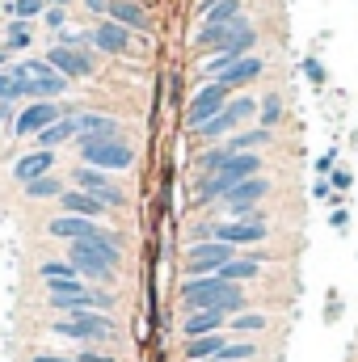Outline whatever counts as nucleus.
<instances>
[{
    "mask_svg": "<svg viewBox=\"0 0 358 362\" xmlns=\"http://www.w3.org/2000/svg\"><path fill=\"white\" fill-rule=\"evenodd\" d=\"M181 303H185V312L219 308V312H228V320L241 316V312H249V295H245L236 282H224V278H215V274H207V278H185V282H181Z\"/></svg>",
    "mask_w": 358,
    "mask_h": 362,
    "instance_id": "nucleus-1",
    "label": "nucleus"
},
{
    "mask_svg": "<svg viewBox=\"0 0 358 362\" xmlns=\"http://www.w3.org/2000/svg\"><path fill=\"white\" fill-rule=\"evenodd\" d=\"M262 173V160H258V152H241V156H228L215 173H207L202 185H198V202H211V198H224L232 185H241V181L258 177Z\"/></svg>",
    "mask_w": 358,
    "mask_h": 362,
    "instance_id": "nucleus-2",
    "label": "nucleus"
},
{
    "mask_svg": "<svg viewBox=\"0 0 358 362\" xmlns=\"http://www.w3.org/2000/svg\"><path fill=\"white\" fill-rule=\"evenodd\" d=\"M253 25L241 17V21H228V25H202L198 34H194V47L198 51H232V55H245L249 47H253Z\"/></svg>",
    "mask_w": 358,
    "mask_h": 362,
    "instance_id": "nucleus-3",
    "label": "nucleus"
},
{
    "mask_svg": "<svg viewBox=\"0 0 358 362\" xmlns=\"http://www.w3.org/2000/svg\"><path fill=\"white\" fill-rule=\"evenodd\" d=\"M76 152H81V160L89 169H101V173L135 165V152H131V144L122 135H114V139H76Z\"/></svg>",
    "mask_w": 358,
    "mask_h": 362,
    "instance_id": "nucleus-4",
    "label": "nucleus"
},
{
    "mask_svg": "<svg viewBox=\"0 0 358 362\" xmlns=\"http://www.w3.org/2000/svg\"><path fill=\"white\" fill-rule=\"evenodd\" d=\"M55 337H68V341H110L114 337V320L101 316V312H76V316H59L51 325Z\"/></svg>",
    "mask_w": 358,
    "mask_h": 362,
    "instance_id": "nucleus-5",
    "label": "nucleus"
},
{
    "mask_svg": "<svg viewBox=\"0 0 358 362\" xmlns=\"http://www.w3.org/2000/svg\"><path fill=\"white\" fill-rule=\"evenodd\" d=\"M8 72L30 81V97H34V101H51V97H59V93L68 89V81H64L47 59H21V64L8 68Z\"/></svg>",
    "mask_w": 358,
    "mask_h": 362,
    "instance_id": "nucleus-6",
    "label": "nucleus"
},
{
    "mask_svg": "<svg viewBox=\"0 0 358 362\" xmlns=\"http://www.w3.org/2000/svg\"><path fill=\"white\" fill-rule=\"evenodd\" d=\"M236 257L232 245L224 240H202V245H190L185 249V278H207V274H219L228 262Z\"/></svg>",
    "mask_w": 358,
    "mask_h": 362,
    "instance_id": "nucleus-7",
    "label": "nucleus"
},
{
    "mask_svg": "<svg viewBox=\"0 0 358 362\" xmlns=\"http://www.w3.org/2000/svg\"><path fill=\"white\" fill-rule=\"evenodd\" d=\"M253 114H258V101H253V97H232V101H228L211 122H202L194 135H198V139H219V135H228L232 127H241V122L253 118Z\"/></svg>",
    "mask_w": 358,
    "mask_h": 362,
    "instance_id": "nucleus-8",
    "label": "nucleus"
},
{
    "mask_svg": "<svg viewBox=\"0 0 358 362\" xmlns=\"http://www.w3.org/2000/svg\"><path fill=\"white\" fill-rule=\"evenodd\" d=\"M228 93H232V89H228V85H219V81H211V85H202V89L194 93V97H190V110H185L190 131H198L202 122H211V118H215V114L232 101Z\"/></svg>",
    "mask_w": 358,
    "mask_h": 362,
    "instance_id": "nucleus-9",
    "label": "nucleus"
},
{
    "mask_svg": "<svg viewBox=\"0 0 358 362\" xmlns=\"http://www.w3.org/2000/svg\"><path fill=\"white\" fill-rule=\"evenodd\" d=\"M266 219L262 215H249V219H224V223H215L211 228V240H224V245H258V240H266Z\"/></svg>",
    "mask_w": 358,
    "mask_h": 362,
    "instance_id": "nucleus-10",
    "label": "nucleus"
},
{
    "mask_svg": "<svg viewBox=\"0 0 358 362\" xmlns=\"http://www.w3.org/2000/svg\"><path fill=\"white\" fill-rule=\"evenodd\" d=\"M270 194V181L258 173V177H249V181H241V185H232L228 194H224V206L232 211V219H249V215H258L253 206L262 202Z\"/></svg>",
    "mask_w": 358,
    "mask_h": 362,
    "instance_id": "nucleus-11",
    "label": "nucleus"
},
{
    "mask_svg": "<svg viewBox=\"0 0 358 362\" xmlns=\"http://www.w3.org/2000/svg\"><path fill=\"white\" fill-rule=\"evenodd\" d=\"M64 114H72V110H64V105H55V101H30L21 114H17V135H42L51 122H59Z\"/></svg>",
    "mask_w": 358,
    "mask_h": 362,
    "instance_id": "nucleus-12",
    "label": "nucleus"
},
{
    "mask_svg": "<svg viewBox=\"0 0 358 362\" xmlns=\"http://www.w3.org/2000/svg\"><path fill=\"white\" fill-rule=\"evenodd\" d=\"M68 262H72V270L81 274V278H89V282H110L114 278V266L93 249L89 240H76L72 253H68Z\"/></svg>",
    "mask_w": 358,
    "mask_h": 362,
    "instance_id": "nucleus-13",
    "label": "nucleus"
},
{
    "mask_svg": "<svg viewBox=\"0 0 358 362\" xmlns=\"http://www.w3.org/2000/svg\"><path fill=\"white\" fill-rule=\"evenodd\" d=\"M47 64L64 76V81H85V76H93V59L85 55V51H76V47H51L47 51Z\"/></svg>",
    "mask_w": 358,
    "mask_h": 362,
    "instance_id": "nucleus-14",
    "label": "nucleus"
},
{
    "mask_svg": "<svg viewBox=\"0 0 358 362\" xmlns=\"http://www.w3.org/2000/svg\"><path fill=\"white\" fill-rule=\"evenodd\" d=\"M72 181H76V189L93 194L101 206H122V189H114L110 177H105L101 169H89V165H85V169H76V173H72Z\"/></svg>",
    "mask_w": 358,
    "mask_h": 362,
    "instance_id": "nucleus-15",
    "label": "nucleus"
},
{
    "mask_svg": "<svg viewBox=\"0 0 358 362\" xmlns=\"http://www.w3.org/2000/svg\"><path fill=\"white\" fill-rule=\"evenodd\" d=\"M224 325H228V312H219V308H202V312H185V320H181V337L190 341V337H207V333H224Z\"/></svg>",
    "mask_w": 358,
    "mask_h": 362,
    "instance_id": "nucleus-16",
    "label": "nucleus"
},
{
    "mask_svg": "<svg viewBox=\"0 0 358 362\" xmlns=\"http://www.w3.org/2000/svg\"><path fill=\"white\" fill-rule=\"evenodd\" d=\"M93 47H97V51H105V55H122V51L131 47V30L105 17V21H97V25H93Z\"/></svg>",
    "mask_w": 358,
    "mask_h": 362,
    "instance_id": "nucleus-17",
    "label": "nucleus"
},
{
    "mask_svg": "<svg viewBox=\"0 0 358 362\" xmlns=\"http://www.w3.org/2000/svg\"><path fill=\"white\" fill-rule=\"evenodd\" d=\"M47 232H51V236H59V240H72V245H76V240L97 236L101 228H97L93 219H81V215H59V219H51V223H47Z\"/></svg>",
    "mask_w": 358,
    "mask_h": 362,
    "instance_id": "nucleus-18",
    "label": "nucleus"
},
{
    "mask_svg": "<svg viewBox=\"0 0 358 362\" xmlns=\"http://www.w3.org/2000/svg\"><path fill=\"white\" fill-rule=\"evenodd\" d=\"M55 169V152H47V148H38V152H30V156H21L17 165H13V177L21 181V185H30V181L47 177Z\"/></svg>",
    "mask_w": 358,
    "mask_h": 362,
    "instance_id": "nucleus-19",
    "label": "nucleus"
},
{
    "mask_svg": "<svg viewBox=\"0 0 358 362\" xmlns=\"http://www.w3.org/2000/svg\"><path fill=\"white\" fill-rule=\"evenodd\" d=\"M262 68H266V64H262L258 55H241V59H236L232 68H224L215 81H219V85H228V89H241V85L258 81V76H262Z\"/></svg>",
    "mask_w": 358,
    "mask_h": 362,
    "instance_id": "nucleus-20",
    "label": "nucleus"
},
{
    "mask_svg": "<svg viewBox=\"0 0 358 362\" xmlns=\"http://www.w3.org/2000/svg\"><path fill=\"white\" fill-rule=\"evenodd\" d=\"M105 17L118 21V25H127V30H135V34H148V30H152L148 13H144L135 0H110V13H105Z\"/></svg>",
    "mask_w": 358,
    "mask_h": 362,
    "instance_id": "nucleus-21",
    "label": "nucleus"
},
{
    "mask_svg": "<svg viewBox=\"0 0 358 362\" xmlns=\"http://www.w3.org/2000/svg\"><path fill=\"white\" fill-rule=\"evenodd\" d=\"M59 206H64V215H81V219H93V223L105 215V206L93 194H85V189H64L59 194Z\"/></svg>",
    "mask_w": 358,
    "mask_h": 362,
    "instance_id": "nucleus-22",
    "label": "nucleus"
},
{
    "mask_svg": "<svg viewBox=\"0 0 358 362\" xmlns=\"http://www.w3.org/2000/svg\"><path fill=\"white\" fill-rule=\"evenodd\" d=\"M76 135H81V127H76V110H72V114H64L59 122H51V127H47L42 135H34V139H38V148L55 152L59 144H68V139H76Z\"/></svg>",
    "mask_w": 358,
    "mask_h": 362,
    "instance_id": "nucleus-23",
    "label": "nucleus"
},
{
    "mask_svg": "<svg viewBox=\"0 0 358 362\" xmlns=\"http://www.w3.org/2000/svg\"><path fill=\"white\" fill-rule=\"evenodd\" d=\"M224 346H228V337L224 333H207V337H190L185 341V362H219L224 354Z\"/></svg>",
    "mask_w": 358,
    "mask_h": 362,
    "instance_id": "nucleus-24",
    "label": "nucleus"
},
{
    "mask_svg": "<svg viewBox=\"0 0 358 362\" xmlns=\"http://www.w3.org/2000/svg\"><path fill=\"white\" fill-rule=\"evenodd\" d=\"M76 127H81L76 139H114L118 135V122L105 114H76Z\"/></svg>",
    "mask_w": 358,
    "mask_h": 362,
    "instance_id": "nucleus-25",
    "label": "nucleus"
},
{
    "mask_svg": "<svg viewBox=\"0 0 358 362\" xmlns=\"http://www.w3.org/2000/svg\"><path fill=\"white\" fill-rule=\"evenodd\" d=\"M258 274H262V262H258V257H232V262L215 274V278H224V282H236V286H241V282H249V278H258Z\"/></svg>",
    "mask_w": 358,
    "mask_h": 362,
    "instance_id": "nucleus-26",
    "label": "nucleus"
},
{
    "mask_svg": "<svg viewBox=\"0 0 358 362\" xmlns=\"http://www.w3.org/2000/svg\"><path fill=\"white\" fill-rule=\"evenodd\" d=\"M270 144V131L266 127H258V131H245V135H232V139H224V148L232 152V156H241V152H258V148H266Z\"/></svg>",
    "mask_w": 358,
    "mask_h": 362,
    "instance_id": "nucleus-27",
    "label": "nucleus"
},
{
    "mask_svg": "<svg viewBox=\"0 0 358 362\" xmlns=\"http://www.w3.org/2000/svg\"><path fill=\"white\" fill-rule=\"evenodd\" d=\"M228 21H241V0H215L202 13V25H228Z\"/></svg>",
    "mask_w": 358,
    "mask_h": 362,
    "instance_id": "nucleus-28",
    "label": "nucleus"
},
{
    "mask_svg": "<svg viewBox=\"0 0 358 362\" xmlns=\"http://www.w3.org/2000/svg\"><path fill=\"white\" fill-rule=\"evenodd\" d=\"M25 194H30V198H59V194H64V181L55 177V173H47V177L30 181V185H25Z\"/></svg>",
    "mask_w": 358,
    "mask_h": 362,
    "instance_id": "nucleus-29",
    "label": "nucleus"
},
{
    "mask_svg": "<svg viewBox=\"0 0 358 362\" xmlns=\"http://www.w3.org/2000/svg\"><path fill=\"white\" fill-rule=\"evenodd\" d=\"M38 278L42 282H68V278H81V274L72 270V262H42L38 266Z\"/></svg>",
    "mask_w": 358,
    "mask_h": 362,
    "instance_id": "nucleus-30",
    "label": "nucleus"
},
{
    "mask_svg": "<svg viewBox=\"0 0 358 362\" xmlns=\"http://www.w3.org/2000/svg\"><path fill=\"white\" fill-rule=\"evenodd\" d=\"M232 333H266V316L262 312H241V316H232Z\"/></svg>",
    "mask_w": 358,
    "mask_h": 362,
    "instance_id": "nucleus-31",
    "label": "nucleus"
},
{
    "mask_svg": "<svg viewBox=\"0 0 358 362\" xmlns=\"http://www.w3.org/2000/svg\"><path fill=\"white\" fill-rule=\"evenodd\" d=\"M258 354V346L253 341H228L224 346V354H219V362H249Z\"/></svg>",
    "mask_w": 358,
    "mask_h": 362,
    "instance_id": "nucleus-32",
    "label": "nucleus"
},
{
    "mask_svg": "<svg viewBox=\"0 0 358 362\" xmlns=\"http://www.w3.org/2000/svg\"><path fill=\"white\" fill-rule=\"evenodd\" d=\"M30 38H34L30 25H25V21H13L8 34H4V47H8V51H21V47H30Z\"/></svg>",
    "mask_w": 358,
    "mask_h": 362,
    "instance_id": "nucleus-33",
    "label": "nucleus"
},
{
    "mask_svg": "<svg viewBox=\"0 0 358 362\" xmlns=\"http://www.w3.org/2000/svg\"><path fill=\"white\" fill-rule=\"evenodd\" d=\"M42 8H47V0H13V4H8L13 21H30V17H38Z\"/></svg>",
    "mask_w": 358,
    "mask_h": 362,
    "instance_id": "nucleus-34",
    "label": "nucleus"
},
{
    "mask_svg": "<svg viewBox=\"0 0 358 362\" xmlns=\"http://www.w3.org/2000/svg\"><path fill=\"white\" fill-rule=\"evenodd\" d=\"M278 118H282V97H278V93H270V97H262V127L270 131Z\"/></svg>",
    "mask_w": 358,
    "mask_h": 362,
    "instance_id": "nucleus-35",
    "label": "nucleus"
},
{
    "mask_svg": "<svg viewBox=\"0 0 358 362\" xmlns=\"http://www.w3.org/2000/svg\"><path fill=\"white\" fill-rule=\"evenodd\" d=\"M42 17H47V25H51V30H59V25L68 21V13H64V8H47Z\"/></svg>",
    "mask_w": 358,
    "mask_h": 362,
    "instance_id": "nucleus-36",
    "label": "nucleus"
},
{
    "mask_svg": "<svg viewBox=\"0 0 358 362\" xmlns=\"http://www.w3.org/2000/svg\"><path fill=\"white\" fill-rule=\"evenodd\" d=\"M333 160H337V152H325L321 160H316V173L325 177V173H333Z\"/></svg>",
    "mask_w": 358,
    "mask_h": 362,
    "instance_id": "nucleus-37",
    "label": "nucleus"
},
{
    "mask_svg": "<svg viewBox=\"0 0 358 362\" xmlns=\"http://www.w3.org/2000/svg\"><path fill=\"white\" fill-rule=\"evenodd\" d=\"M76 362H114V358H110V354H97V350H81Z\"/></svg>",
    "mask_w": 358,
    "mask_h": 362,
    "instance_id": "nucleus-38",
    "label": "nucleus"
},
{
    "mask_svg": "<svg viewBox=\"0 0 358 362\" xmlns=\"http://www.w3.org/2000/svg\"><path fill=\"white\" fill-rule=\"evenodd\" d=\"M304 72H308V76H312V81H316V85H321V81H325V68H321V64H316V59H308V64H304Z\"/></svg>",
    "mask_w": 358,
    "mask_h": 362,
    "instance_id": "nucleus-39",
    "label": "nucleus"
},
{
    "mask_svg": "<svg viewBox=\"0 0 358 362\" xmlns=\"http://www.w3.org/2000/svg\"><path fill=\"white\" fill-rule=\"evenodd\" d=\"M85 8L97 13V17H105V13H110V0H85Z\"/></svg>",
    "mask_w": 358,
    "mask_h": 362,
    "instance_id": "nucleus-40",
    "label": "nucleus"
},
{
    "mask_svg": "<svg viewBox=\"0 0 358 362\" xmlns=\"http://www.w3.org/2000/svg\"><path fill=\"white\" fill-rule=\"evenodd\" d=\"M312 194H316V198H333V189H329V181H316V185H312ZM333 202H337V198H333Z\"/></svg>",
    "mask_w": 358,
    "mask_h": 362,
    "instance_id": "nucleus-41",
    "label": "nucleus"
},
{
    "mask_svg": "<svg viewBox=\"0 0 358 362\" xmlns=\"http://www.w3.org/2000/svg\"><path fill=\"white\" fill-rule=\"evenodd\" d=\"M333 185H337V189H350V173H346V169H337V173H333Z\"/></svg>",
    "mask_w": 358,
    "mask_h": 362,
    "instance_id": "nucleus-42",
    "label": "nucleus"
},
{
    "mask_svg": "<svg viewBox=\"0 0 358 362\" xmlns=\"http://www.w3.org/2000/svg\"><path fill=\"white\" fill-rule=\"evenodd\" d=\"M34 362H76V358H55V354H34Z\"/></svg>",
    "mask_w": 358,
    "mask_h": 362,
    "instance_id": "nucleus-43",
    "label": "nucleus"
},
{
    "mask_svg": "<svg viewBox=\"0 0 358 362\" xmlns=\"http://www.w3.org/2000/svg\"><path fill=\"white\" fill-rule=\"evenodd\" d=\"M64 4H68V0H47V8H64Z\"/></svg>",
    "mask_w": 358,
    "mask_h": 362,
    "instance_id": "nucleus-44",
    "label": "nucleus"
},
{
    "mask_svg": "<svg viewBox=\"0 0 358 362\" xmlns=\"http://www.w3.org/2000/svg\"><path fill=\"white\" fill-rule=\"evenodd\" d=\"M211 362H215V358H211Z\"/></svg>",
    "mask_w": 358,
    "mask_h": 362,
    "instance_id": "nucleus-45",
    "label": "nucleus"
}]
</instances>
